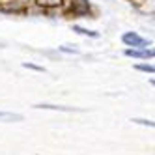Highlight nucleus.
Segmentation results:
<instances>
[{
  "label": "nucleus",
  "mask_w": 155,
  "mask_h": 155,
  "mask_svg": "<svg viewBox=\"0 0 155 155\" xmlns=\"http://www.w3.org/2000/svg\"><path fill=\"white\" fill-rule=\"evenodd\" d=\"M65 15L68 17H90L92 15V6H90L88 0H69Z\"/></svg>",
  "instance_id": "1"
},
{
  "label": "nucleus",
  "mask_w": 155,
  "mask_h": 155,
  "mask_svg": "<svg viewBox=\"0 0 155 155\" xmlns=\"http://www.w3.org/2000/svg\"><path fill=\"white\" fill-rule=\"evenodd\" d=\"M0 13H6V15H23V13H28V0H2Z\"/></svg>",
  "instance_id": "2"
},
{
  "label": "nucleus",
  "mask_w": 155,
  "mask_h": 155,
  "mask_svg": "<svg viewBox=\"0 0 155 155\" xmlns=\"http://www.w3.org/2000/svg\"><path fill=\"white\" fill-rule=\"evenodd\" d=\"M121 41H124L127 47H133V49L148 47V39H144L142 36H138L137 32H125V34L121 36Z\"/></svg>",
  "instance_id": "3"
},
{
  "label": "nucleus",
  "mask_w": 155,
  "mask_h": 155,
  "mask_svg": "<svg viewBox=\"0 0 155 155\" xmlns=\"http://www.w3.org/2000/svg\"><path fill=\"white\" fill-rule=\"evenodd\" d=\"M125 56H129V58H142V60H148V58H153V51L148 49V47H140V49L127 47V49H125Z\"/></svg>",
  "instance_id": "4"
},
{
  "label": "nucleus",
  "mask_w": 155,
  "mask_h": 155,
  "mask_svg": "<svg viewBox=\"0 0 155 155\" xmlns=\"http://www.w3.org/2000/svg\"><path fill=\"white\" fill-rule=\"evenodd\" d=\"M34 4H36L39 9H45V12H49V9L62 8V6L65 4V0H34Z\"/></svg>",
  "instance_id": "5"
},
{
  "label": "nucleus",
  "mask_w": 155,
  "mask_h": 155,
  "mask_svg": "<svg viewBox=\"0 0 155 155\" xmlns=\"http://www.w3.org/2000/svg\"><path fill=\"white\" fill-rule=\"evenodd\" d=\"M36 108H47V110H64V112H82V108H77V107H60V105H36Z\"/></svg>",
  "instance_id": "6"
},
{
  "label": "nucleus",
  "mask_w": 155,
  "mask_h": 155,
  "mask_svg": "<svg viewBox=\"0 0 155 155\" xmlns=\"http://www.w3.org/2000/svg\"><path fill=\"white\" fill-rule=\"evenodd\" d=\"M73 30L75 32H79L81 36H88V38H99V32H95V30H88V28H84V26H79V25H75L73 26Z\"/></svg>",
  "instance_id": "7"
},
{
  "label": "nucleus",
  "mask_w": 155,
  "mask_h": 155,
  "mask_svg": "<svg viewBox=\"0 0 155 155\" xmlns=\"http://www.w3.org/2000/svg\"><path fill=\"white\" fill-rule=\"evenodd\" d=\"M23 116L21 114H13V112H2L0 110V121H21Z\"/></svg>",
  "instance_id": "8"
},
{
  "label": "nucleus",
  "mask_w": 155,
  "mask_h": 155,
  "mask_svg": "<svg viewBox=\"0 0 155 155\" xmlns=\"http://www.w3.org/2000/svg\"><path fill=\"white\" fill-rule=\"evenodd\" d=\"M135 69L144 71V73H150V75H153V71H155L151 64H137V65H135Z\"/></svg>",
  "instance_id": "9"
},
{
  "label": "nucleus",
  "mask_w": 155,
  "mask_h": 155,
  "mask_svg": "<svg viewBox=\"0 0 155 155\" xmlns=\"http://www.w3.org/2000/svg\"><path fill=\"white\" fill-rule=\"evenodd\" d=\"M23 65H25V68H28V69H36V71H41V73L45 71V69H43V68H39V65H34V64H28V62H26V64H23Z\"/></svg>",
  "instance_id": "10"
},
{
  "label": "nucleus",
  "mask_w": 155,
  "mask_h": 155,
  "mask_svg": "<svg viewBox=\"0 0 155 155\" xmlns=\"http://www.w3.org/2000/svg\"><path fill=\"white\" fill-rule=\"evenodd\" d=\"M62 52H69V54H79V51L77 49H71V47H58Z\"/></svg>",
  "instance_id": "11"
},
{
  "label": "nucleus",
  "mask_w": 155,
  "mask_h": 155,
  "mask_svg": "<svg viewBox=\"0 0 155 155\" xmlns=\"http://www.w3.org/2000/svg\"><path fill=\"white\" fill-rule=\"evenodd\" d=\"M133 121L142 124V125H148V127H153V121H151V120H133Z\"/></svg>",
  "instance_id": "12"
}]
</instances>
